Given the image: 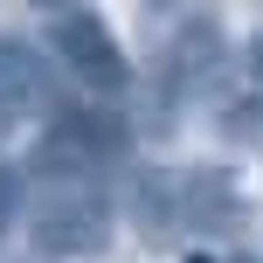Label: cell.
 Returning <instances> with one entry per match:
<instances>
[{
  "mask_svg": "<svg viewBox=\"0 0 263 263\" xmlns=\"http://www.w3.org/2000/svg\"><path fill=\"white\" fill-rule=\"evenodd\" d=\"M49 49H55V63H69L77 83H90V90H104V97H118L125 83H132V63H125L118 35H111L97 14H83V7L77 14H55Z\"/></svg>",
  "mask_w": 263,
  "mask_h": 263,
  "instance_id": "3",
  "label": "cell"
},
{
  "mask_svg": "<svg viewBox=\"0 0 263 263\" xmlns=\"http://www.w3.org/2000/svg\"><path fill=\"white\" fill-rule=\"evenodd\" d=\"M28 7H42V14L55 21V14H77V7H90V0H28Z\"/></svg>",
  "mask_w": 263,
  "mask_h": 263,
  "instance_id": "8",
  "label": "cell"
},
{
  "mask_svg": "<svg viewBox=\"0 0 263 263\" xmlns=\"http://www.w3.org/2000/svg\"><path fill=\"white\" fill-rule=\"evenodd\" d=\"M42 97H49V77H42L35 49L14 35H0V132H7V118H21V111H35Z\"/></svg>",
  "mask_w": 263,
  "mask_h": 263,
  "instance_id": "5",
  "label": "cell"
},
{
  "mask_svg": "<svg viewBox=\"0 0 263 263\" xmlns=\"http://www.w3.org/2000/svg\"><path fill=\"white\" fill-rule=\"evenodd\" d=\"M242 69H250V83H256V90H263V28H256V35H250V49H242Z\"/></svg>",
  "mask_w": 263,
  "mask_h": 263,
  "instance_id": "7",
  "label": "cell"
},
{
  "mask_svg": "<svg viewBox=\"0 0 263 263\" xmlns=\"http://www.w3.org/2000/svg\"><path fill=\"white\" fill-rule=\"evenodd\" d=\"M21 194H28V187H21V173H14V166H0V229H14V215H21Z\"/></svg>",
  "mask_w": 263,
  "mask_h": 263,
  "instance_id": "6",
  "label": "cell"
},
{
  "mask_svg": "<svg viewBox=\"0 0 263 263\" xmlns=\"http://www.w3.org/2000/svg\"><path fill=\"white\" fill-rule=\"evenodd\" d=\"M125 125L97 118V111H63L35 145V180H97V173L118 159Z\"/></svg>",
  "mask_w": 263,
  "mask_h": 263,
  "instance_id": "2",
  "label": "cell"
},
{
  "mask_svg": "<svg viewBox=\"0 0 263 263\" xmlns=\"http://www.w3.org/2000/svg\"><path fill=\"white\" fill-rule=\"evenodd\" d=\"M173 222H180V229H236V222H242L236 180L215 173V166L180 173V180H173Z\"/></svg>",
  "mask_w": 263,
  "mask_h": 263,
  "instance_id": "4",
  "label": "cell"
},
{
  "mask_svg": "<svg viewBox=\"0 0 263 263\" xmlns=\"http://www.w3.org/2000/svg\"><path fill=\"white\" fill-rule=\"evenodd\" d=\"M111 242V201L97 180H42L35 194V250L49 256H97Z\"/></svg>",
  "mask_w": 263,
  "mask_h": 263,
  "instance_id": "1",
  "label": "cell"
},
{
  "mask_svg": "<svg viewBox=\"0 0 263 263\" xmlns=\"http://www.w3.org/2000/svg\"><path fill=\"white\" fill-rule=\"evenodd\" d=\"M187 263H256V256H187Z\"/></svg>",
  "mask_w": 263,
  "mask_h": 263,
  "instance_id": "9",
  "label": "cell"
}]
</instances>
